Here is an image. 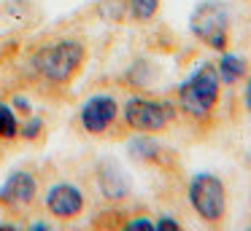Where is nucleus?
Instances as JSON below:
<instances>
[{
	"label": "nucleus",
	"instance_id": "14",
	"mask_svg": "<svg viewBox=\"0 0 251 231\" xmlns=\"http://www.w3.org/2000/svg\"><path fill=\"white\" fill-rule=\"evenodd\" d=\"M41 134H44V121L41 118H35V116H30L27 121H19V137L22 140H38Z\"/></svg>",
	"mask_w": 251,
	"mask_h": 231
},
{
	"label": "nucleus",
	"instance_id": "8",
	"mask_svg": "<svg viewBox=\"0 0 251 231\" xmlns=\"http://www.w3.org/2000/svg\"><path fill=\"white\" fill-rule=\"evenodd\" d=\"M38 196V180L30 169H11L0 183V204L8 210L30 207Z\"/></svg>",
	"mask_w": 251,
	"mask_h": 231
},
{
	"label": "nucleus",
	"instance_id": "2",
	"mask_svg": "<svg viewBox=\"0 0 251 231\" xmlns=\"http://www.w3.org/2000/svg\"><path fill=\"white\" fill-rule=\"evenodd\" d=\"M87 59V46L76 38H60L54 43H46L33 54V70L46 84H68Z\"/></svg>",
	"mask_w": 251,
	"mask_h": 231
},
{
	"label": "nucleus",
	"instance_id": "18",
	"mask_svg": "<svg viewBox=\"0 0 251 231\" xmlns=\"http://www.w3.org/2000/svg\"><path fill=\"white\" fill-rule=\"evenodd\" d=\"M243 100H246V110L251 113V78L246 81V91H243Z\"/></svg>",
	"mask_w": 251,
	"mask_h": 231
},
{
	"label": "nucleus",
	"instance_id": "16",
	"mask_svg": "<svg viewBox=\"0 0 251 231\" xmlns=\"http://www.w3.org/2000/svg\"><path fill=\"white\" fill-rule=\"evenodd\" d=\"M127 229H130V231H135V229L154 231V220L151 218H132V220H127Z\"/></svg>",
	"mask_w": 251,
	"mask_h": 231
},
{
	"label": "nucleus",
	"instance_id": "10",
	"mask_svg": "<svg viewBox=\"0 0 251 231\" xmlns=\"http://www.w3.org/2000/svg\"><path fill=\"white\" fill-rule=\"evenodd\" d=\"M216 70H219V78H222L224 86H235L238 81H243L249 75V59L243 54L222 51V57L216 62Z\"/></svg>",
	"mask_w": 251,
	"mask_h": 231
},
{
	"label": "nucleus",
	"instance_id": "13",
	"mask_svg": "<svg viewBox=\"0 0 251 231\" xmlns=\"http://www.w3.org/2000/svg\"><path fill=\"white\" fill-rule=\"evenodd\" d=\"M159 11V0H130V16L135 21H151Z\"/></svg>",
	"mask_w": 251,
	"mask_h": 231
},
{
	"label": "nucleus",
	"instance_id": "7",
	"mask_svg": "<svg viewBox=\"0 0 251 231\" xmlns=\"http://www.w3.org/2000/svg\"><path fill=\"white\" fill-rule=\"evenodd\" d=\"M44 207L51 218L57 220H73L84 212L87 207V196H84L81 186L71 180H57L46 188L44 193Z\"/></svg>",
	"mask_w": 251,
	"mask_h": 231
},
{
	"label": "nucleus",
	"instance_id": "5",
	"mask_svg": "<svg viewBox=\"0 0 251 231\" xmlns=\"http://www.w3.org/2000/svg\"><path fill=\"white\" fill-rule=\"evenodd\" d=\"M122 118H125L127 129L141 134H157L165 132L168 124L176 118V107L168 100H154V97L143 94H130L122 102Z\"/></svg>",
	"mask_w": 251,
	"mask_h": 231
},
{
	"label": "nucleus",
	"instance_id": "19",
	"mask_svg": "<svg viewBox=\"0 0 251 231\" xmlns=\"http://www.w3.org/2000/svg\"><path fill=\"white\" fill-rule=\"evenodd\" d=\"M33 229H49V223H46V220H35Z\"/></svg>",
	"mask_w": 251,
	"mask_h": 231
},
{
	"label": "nucleus",
	"instance_id": "3",
	"mask_svg": "<svg viewBox=\"0 0 251 231\" xmlns=\"http://www.w3.org/2000/svg\"><path fill=\"white\" fill-rule=\"evenodd\" d=\"M186 199H189L195 215L208 226L222 223L227 215V186L213 172H197L189 180Z\"/></svg>",
	"mask_w": 251,
	"mask_h": 231
},
{
	"label": "nucleus",
	"instance_id": "12",
	"mask_svg": "<svg viewBox=\"0 0 251 231\" xmlns=\"http://www.w3.org/2000/svg\"><path fill=\"white\" fill-rule=\"evenodd\" d=\"M19 137V116L8 102L0 100V140H17Z\"/></svg>",
	"mask_w": 251,
	"mask_h": 231
},
{
	"label": "nucleus",
	"instance_id": "6",
	"mask_svg": "<svg viewBox=\"0 0 251 231\" xmlns=\"http://www.w3.org/2000/svg\"><path fill=\"white\" fill-rule=\"evenodd\" d=\"M119 100L108 91H95L78 107V124L87 134H105L119 118Z\"/></svg>",
	"mask_w": 251,
	"mask_h": 231
},
{
	"label": "nucleus",
	"instance_id": "1",
	"mask_svg": "<svg viewBox=\"0 0 251 231\" xmlns=\"http://www.w3.org/2000/svg\"><path fill=\"white\" fill-rule=\"evenodd\" d=\"M222 97V78L213 62H200L184 81L178 84V102L181 113L195 121H208L213 116Z\"/></svg>",
	"mask_w": 251,
	"mask_h": 231
},
{
	"label": "nucleus",
	"instance_id": "4",
	"mask_svg": "<svg viewBox=\"0 0 251 231\" xmlns=\"http://www.w3.org/2000/svg\"><path fill=\"white\" fill-rule=\"evenodd\" d=\"M189 30L211 51H227L229 46V8L222 0H202L189 16Z\"/></svg>",
	"mask_w": 251,
	"mask_h": 231
},
{
	"label": "nucleus",
	"instance_id": "15",
	"mask_svg": "<svg viewBox=\"0 0 251 231\" xmlns=\"http://www.w3.org/2000/svg\"><path fill=\"white\" fill-rule=\"evenodd\" d=\"M181 231V223L176 218H168V215H165V218H159V220H154V231Z\"/></svg>",
	"mask_w": 251,
	"mask_h": 231
},
{
	"label": "nucleus",
	"instance_id": "11",
	"mask_svg": "<svg viewBox=\"0 0 251 231\" xmlns=\"http://www.w3.org/2000/svg\"><path fill=\"white\" fill-rule=\"evenodd\" d=\"M127 150H130V156L135 161H143V164H149V161H157L159 153H162V145L157 143V140L151 137V134H141L138 132V137H132L130 143H127Z\"/></svg>",
	"mask_w": 251,
	"mask_h": 231
},
{
	"label": "nucleus",
	"instance_id": "17",
	"mask_svg": "<svg viewBox=\"0 0 251 231\" xmlns=\"http://www.w3.org/2000/svg\"><path fill=\"white\" fill-rule=\"evenodd\" d=\"M14 110L30 113V100H27V97H14Z\"/></svg>",
	"mask_w": 251,
	"mask_h": 231
},
{
	"label": "nucleus",
	"instance_id": "9",
	"mask_svg": "<svg viewBox=\"0 0 251 231\" xmlns=\"http://www.w3.org/2000/svg\"><path fill=\"white\" fill-rule=\"evenodd\" d=\"M98 186H100V193L111 202H119L130 193V183H127L125 172L116 161H103L98 169Z\"/></svg>",
	"mask_w": 251,
	"mask_h": 231
}]
</instances>
